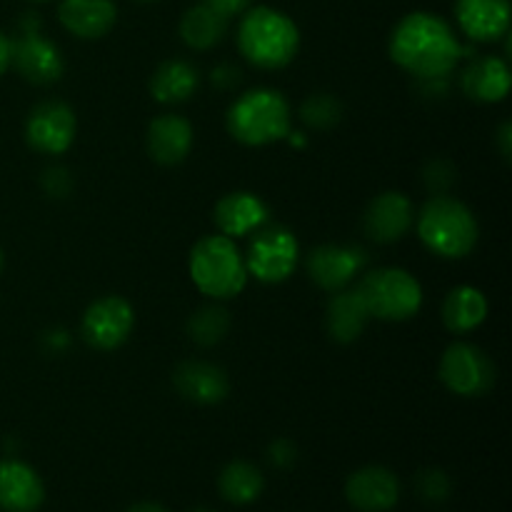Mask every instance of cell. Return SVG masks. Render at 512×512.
<instances>
[{"label":"cell","instance_id":"obj_13","mask_svg":"<svg viewBox=\"0 0 512 512\" xmlns=\"http://www.w3.org/2000/svg\"><path fill=\"white\" fill-rule=\"evenodd\" d=\"M345 498L360 512H388L398 505L400 483L393 470L368 465L350 475L345 483Z\"/></svg>","mask_w":512,"mask_h":512},{"label":"cell","instance_id":"obj_29","mask_svg":"<svg viewBox=\"0 0 512 512\" xmlns=\"http://www.w3.org/2000/svg\"><path fill=\"white\" fill-rule=\"evenodd\" d=\"M415 490H418L420 500H425V503L430 505H438L450 498V493H453V483H450V478L443 473V470L428 468L415 478Z\"/></svg>","mask_w":512,"mask_h":512},{"label":"cell","instance_id":"obj_28","mask_svg":"<svg viewBox=\"0 0 512 512\" xmlns=\"http://www.w3.org/2000/svg\"><path fill=\"white\" fill-rule=\"evenodd\" d=\"M340 115H343V105L335 95L330 93H315L300 108V118L305 125L315 130H328L333 125H338Z\"/></svg>","mask_w":512,"mask_h":512},{"label":"cell","instance_id":"obj_24","mask_svg":"<svg viewBox=\"0 0 512 512\" xmlns=\"http://www.w3.org/2000/svg\"><path fill=\"white\" fill-rule=\"evenodd\" d=\"M198 90V70L185 60H168L155 70L150 93L160 103H183Z\"/></svg>","mask_w":512,"mask_h":512},{"label":"cell","instance_id":"obj_30","mask_svg":"<svg viewBox=\"0 0 512 512\" xmlns=\"http://www.w3.org/2000/svg\"><path fill=\"white\" fill-rule=\"evenodd\" d=\"M425 185H428L433 193H445L450 185L455 183V168L448 163V160H433L425 168Z\"/></svg>","mask_w":512,"mask_h":512},{"label":"cell","instance_id":"obj_17","mask_svg":"<svg viewBox=\"0 0 512 512\" xmlns=\"http://www.w3.org/2000/svg\"><path fill=\"white\" fill-rule=\"evenodd\" d=\"M455 15L470 40L488 43L508 35L510 0H458Z\"/></svg>","mask_w":512,"mask_h":512},{"label":"cell","instance_id":"obj_39","mask_svg":"<svg viewBox=\"0 0 512 512\" xmlns=\"http://www.w3.org/2000/svg\"><path fill=\"white\" fill-rule=\"evenodd\" d=\"M193 512H213V510H205V508H198V510H193Z\"/></svg>","mask_w":512,"mask_h":512},{"label":"cell","instance_id":"obj_35","mask_svg":"<svg viewBox=\"0 0 512 512\" xmlns=\"http://www.w3.org/2000/svg\"><path fill=\"white\" fill-rule=\"evenodd\" d=\"M498 140H500V153H503L505 160H510V140H512V125L510 123H503V128H500L498 133Z\"/></svg>","mask_w":512,"mask_h":512},{"label":"cell","instance_id":"obj_36","mask_svg":"<svg viewBox=\"0 0 512 512\" xmlns=\"http://www.w3.org/2000/svg\"><path fill=\"white\" fill-rule=\"evenodd\" d=\"M10 65V38H5L3 33H0V75L8 70Z\"/></svg>","mask_w":512,"mask_h":512},{"label":"cell","instance_id":"obj_26","mask_svg":"<svg viewBox=\"0 0 512 512\" xmlns=\"http://www.w3.org/2000/svg\"><path fill=\"white\" fill-rule=\"evenodd\" d=\"M220 495H223L228 503L233 505H248L253 500L260 498L265 488L263 473L255 468L253 463H245V460H233L223 468L218 478Z\"/></svg>","mask_w":512,"mask_h":512},{"label":"cell","instance_id":"obj_32","mask_svg":"<svg viewBox=\"0 0 512 512\" xmlns=\"http://www.w3.org/2000/svg\"><path fill=\"white\" fill-rule=\"evenodd\" d=\"M268 460L275 468H290L295 463V445L290 440H275L268 448Z\"/></svg>","mask_w":512,"mask_h":512},{"label":"cell","instance_id":"obj_15","mask_svg":"<svg viewBox=\"0 0 512 512\" xmlns=\"http://www.w3.org/2000/svg\"><path fill=\"white\" fill-rule=\"evenodd\" d=\"M173 385L185 400L198 405H215L230 393V380L225 370L203 360L180 363L173 373Z\"/></svg>","mask_w":512,"mask_h":512},{"label":"cell","instance_id":"obj_7","mask_svg":"<svg viewBox=\"0 0 512 512\" xmlns=\"http://www.w3.org/2000/svg\"><path fill=\"white\" fill-rule=\"evenodd\" d=\"M298 263V240L283 225H268L255 233L248 248L245 268L260 283H280L288 278Z\"/></svg>","mask_w":512,"mask_h":512},{"label":"cell","instance_id":"obj_23","mask_svg":"<svg viewBox=\"0 0 512 512\" xmlns=\"http://www.w3.org/2000/svg\"><path fill=\"white\" fill-rule=\"evenodd\" d=\"M488 315V300L478 288L460 285L450 290L443 303V320L453 333H470L478 328Z\"/></svg>","mask_w":512,"mask_h":512},{"label":"cell","instance_id":"obj_34","mask_svg":"<svg viewBox=\"0 0 512 512\" xmlns=\"http://www.w3.org/2000/svg\"><path fill=\"white\" fill-rule=\"evenodd\" d=\"M210 80H213L218 88H233V85H238L240 80V70L235 68V65H220V68L213 70Z\"/></svg>","mask_w":512,"mask_h":512},{"label":"cell","instance_id":"obj_19","mask_svg":"<svg viewBox=\"0 0 512 512\" xmlns=\"http://www.w3.org/2000/svg\"><path fill=\"white\" fill-rule=\"evenodd\" d=\"M193 148V125L180 115H160L148 128V153L160 165H178Z\"/></svg>","mask_w":512,"mask_h":512},{"label":"cell","instance_id":"obj_3","mask_svg":"<svg viewBox=\"0 0 512 512\" xmlns=\"http://www.w3.org/2000/svg\"><path fill=\"white\" fill-rule=\"evenodd\" d=\"M418 233L433 253L443 258H463L478 243V223L460 200L435 195L418 215Z\"/></svg>","mask_w":512,"mask_h":512},{"label":"cell","instance_id":"obj_33","mask_svg":"<svg viewBox=\"0 0 512 512\" xmlns=\"http://www.w3.org/2000/svg\"><path fill=\"white\" fill-rule=\"evenodd\" d=\"M208 8H213L215 13H220L223 18H230V15H238L243 10H248L250 0H203Z\"/></svg>","mask_w":512,"mask_h":512},{"label":"cell","instance_id":"obj_11","mask_svg":"<svg viewBox=\"0 0 512 512\" xmlns=\"http://www.w3.org/2000/svg\"><path fill=\"white\" fill-rule=\"evenodd\" d=\"M10 63L35 85L55 83L65 70L58 45L43 38L38 30H23L20 38L10 40Z\"/></svg>","mask_w":512,"mask_h":512},{"label":"cell","instance_id":"obj_21","mask_svg":"<svg viewBox=\"0 0 512 512\" xmlns=\"http://www.w3.org/2000/svg\"><path fill=\"white\" fill-rule=\"evenodd\" d=\"M368 318V305H365L358 288H343L330 298L328 313H325V325H328V333L333 340H338V343H353V340H358L363 335Z\"/></svg>","mask_w":512,"mask_h":512},{"label":"cell","instance_id":"obj_12","mask_svg":"<svg viewBox=\"0 0 512 512\" xmlns=\"http://www.w3.org/2000/svg\"><path fill=\"white\" fill-rule=\"evenodd\" d=\"M365 263H368V255L358 245H320L308 255L305 268L313 283L330 293H338L353 283Z\"/></svg>","mask_w":512,"mask_h":512},{"label":"cell","instance_id":"obj_4","mask_svg":"<svg viewBox=\"0 0 512 512\" xmlns=\"http://www.w3.org/2000/svg\"><path fill=\"white\" fill-rule=\"evenodd\" d=\"M228 130L245 145L275 143L290 133L288 103L278 90H250L228 110Z\"/></svg>","mask_w":512,"mask_h":512},{"label":"cell","instance_id":"obj_18","mask_svg":"<svg viewBox=\"0 0 512 512\" xmlns=\"http://www.w3.org/2000/svg\"><path fill=\"white\" fill-rule=\"evenodd\" d=\"M65 30L85 40L103 38L115 25L118 10L113 0H63L58 8Z\"/></svg>","mask_w":512,"mask_h":512},{"label":"cell","instance_id":"obj_14","mask_svg":"<svg viewBox=\"0 0 512 512\" xmlns=\"http://www.w3.org/2000/svg\"><path fill=\"white\" fill-rule=\"evenodd\" d=\"M43 500V480L30 465L15 458L0 463V510L35 512L43 505Z\"/></svg>","mask_w":512,"mask_h":512},{"label":"cell","instance_id":"obj_41","mask_svg":"<svg viewBox=\"0 0 512 512\" xmlns=\"http://www.w3.org/2000/svg\"><path fill=\"white\" fill-rule=\"evenodd\" d=\"M143 3H150V0H143Z\"/></svg>","mask_w":512,"mask_h":512},{"label":"cell","instance_id":"obj_6","mask_svg":"<svg viewBox=\"0 0 512 512\" xmlns=\"http://www.w3.org/2000/svg\"><path fill=\"white\" fill-rule=\"evenodd\" d=\"M358 293L363 295L368 313L380 320H408L423 303L420 283L400 268L370 270L358 283Z\"/></svg>","mask_w":512,"mask_h":512},{"label":"cell","instance_id":"obj_31","mask_svg":"<svg viewBox=\"0 0 512 512\" xmlns=\"http://www.w3.org/2000/svg\"><path fill=\"white\" fill-rule=\"evenodd\" d=\"M43 185L50 195H55V198H65V195L70 193L73 180H70V173L65 168H48L43 173Z\"/></svg>","mask_w":512,"mask_h":512},{"label":"cell","instance_id":"obj_25","mask_svg":"<svg viewBox=\"0 0 512 512\" xmlns=\"http://www.w3.org/2000/svg\"><path fill=\"white\" fill-rule=\"evenodd\" d=\"M228 30V18L215 13L208 5H195L180 20V35H183L185 45L195 50H208L218 45L225 38Z\"/></svg>","mask_w":512,"mask_h":512},{"label":"cell","instance_id":"obj_38","mask_svg":"<svg viewBox=\"0 0 512 512\" xmlns=\"http://www.w3.org/2000/svg\"><path fill=\"white\" fill-rule=\"evenodd\" d=\"M0 270H3V250H0Z\"/></svg>","mask_w":512,"mask_h":512},{"label":"cell","instance_id":"obj_8","mask_svg":"<svg viewBox=\"0 0 512 512\" xmlns=\"http://www.w3.org/2000/svg\"><path fill=\"white\" fill-rule=\"evenodd\" d=\"M440 378L455 395L478 398L495 385V365L475 345L453 343L440 360Z\"/></svg>","mask_w":512,"mask_h":512},{"label":"cell","instance_id":"obj_5","mask_svg":"<svg viewBox=\"0 0 512 512\" xmlns=\"http://www.w3.org/2000/svg\"><path fill=\"white\" fill-rule=\"evenodd\" d=\"M190 275L210 298H235L245 288L248 268L228 235H208L190 253Z\"/></svg>","mask_w":512,"mask_h":512},{"label":"cell","instance_id":"obj_16","mask_svg":"<svg viewBox=\"0 0 512 512\" xmlns=\"http://www.w3.org/2000/svg\"><path fill=\"white\" fill-rule=\"evenodd\" d=\"M363 225L375 243H395L413 225V203L403 193H380L365 210Z\"/></svg>","mask_w":512,"mask_h":512},{"label":"cell","instance_id":"obj_9","mask_svg":"<svg viewBox=\"0 0 512 512\" xmlns=\"http://www.w3.org/2000/svg\"><path fill=\"white\" fill-rule=\"evenodd\" d=\"M135 313L120 295H105L95 300L83 315L85 343L98 350H115L133 333Z\"/></svg>","mask_w":512,"mask_h":512},{"label":"cell","instance_id":"obj_37","mask_svg":"<svg viewBox=\"0 0 512 512\" xmlns=\"http://www.w3.org/2000/svg\"><path fill=\"white\" fill-rule=\"evenodd\" d=\"M125 512H168L163 508V505H158V503H138V505H133V508H128Z\"/></svg>","mask_w":512,"mask_h":512},{"label":"cell","instance_id":"obj_22","mask_svg":"<svg viewBox=\"0 0 512 512\" xmlns=\"http://www.w3.org/2000/svg\"><path fill=\"white\" fill-rule=\"evenodd\" d=\"M268 220V205L253 193H230L215 205V223L225 235H248Z\"/></svg>","mask_w":512,"mask_h":512},{"label":"cell","instance_id":"obj_10","mask_svg":"<svg viewBox=\"0 0 512 512\" xmlns=\"http://www.w3.org/2000/svg\"><path fill=\"white\" fill-rule=\"evenodd\" d=\"M25 138L30 148L45 155H60L73 145L75 115L73 110L58 100H45L35 105L25 123Z\"/></svg>","mask_w":512,"mask_h":512},{"label":"cell","instance_id":"obj_20","mask_svg":"<svg viewBox=\"0 0 512 512\" xmlns=\"http://www.w3.org/2000/svg\"><path fill=\"white\" fill-rule=\"evenodd\" d=\"M465 95L480 103H500L510 90V68L503 58H475L460 78Z\"/></svg>","mask_w":512,"mask_h":512},{"label":"cell","instance_id":"obj_2","mask_svg":"<svg viewBox=\"0 0 512 512\" xmlns=\"http://www.w3.org/2000/svg\"><path fill=\"white\" fill-rule=\"evenodd\" d=\"M238 43L245 58L265 70L288 65L300 45L298 25L280 10L260 5L245 13L238 30Z\"/></svg>","mask_w":512,"mask_h":512},{"label":"cell","instance_id":"obj_1","mask_svg":"<svg viewBox=\"0 0 512 512\" xmlns=\"http://www.w3.org/2000/svg\"><path fill=\"white\" fill-rule=\"evenodd\" d=\"M470 48H463L453 28L433 13H410L395 25L390 58L415 78H445Z\"/></svg>","mask_w":512,"mask_h":512},{"label":"cell","instance_id":"obj_40","mask_svg":"<svg viewBox=\"0 0 512 512\" xmlns=\"http://www.w3.org/2000/svg\"><path fill=\"white\" fill-rule=\"evenodd\" d=\"M35 3H43V0H35Z\"/></svg>","mask_w":512,"mask_h":512},{"label":"cell","instance_id":"obj_27","mask_svg":"<svg viewBox=\"0 0 512 512\" xmlns=\"http://www.w3.org/2000/svg\"><path fill=\"white\" fill-rule=\"evenodd\" d=\"M230 330V313L220 305H205L198 313L190 315L188 335L198 345H215L228 335Z\"/></svg>","mask_w":512,"mask_h":512}]
</instances>
